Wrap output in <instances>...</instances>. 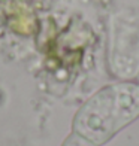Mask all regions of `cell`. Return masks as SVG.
<instances>
[{
	"instance_id": "obj_1",
	"label": "cell",
	"mask_w": 139,
	"mask_h": 146,
	"mask_svg": "<svg viewBox=\"0 0 139 146\" xmlns=\"http://www.w3.org/2000/svg\"><path fill=\"white\" fill-rule=\"evenodd\" d=\"M139 116V85L120 82L94 94L76 113L74 130L94 145L106 140Z\"/></svg>"
},
{
	"instance_id": "obj_2",
	"label": "cell",
	"mask_w": 139,
	"mask_h": 146,
	"mask_svg": "<svg viewBox=\"0 0 139 146\" xmlns=\"http://www.w3.org/2000/svg\"><path fill=\"white\" fill-rule=\"evenodd\" d=\"M111 69L118 78L129 79L139 73V12L123 9L114 17L111 31Z\"/></svg>"
},
{
	"instance_id": "obj_3",
	"label": "cell",
	"mask_w": 139,
	"mask_h": 146,
	"mask_svg": "<svg viewBox=\"0 0 139 146\" xmlns=\"http://www.w3.org/2000/svg\"><path fill=\"white\" fill-rule=\"evenodd\" d=\"M64 146H96V145L93 143V142H90V140H87V139L78 136L76 133H75L74 136H70L67 140H66Z\"/></svg>"
}]
</instances>
